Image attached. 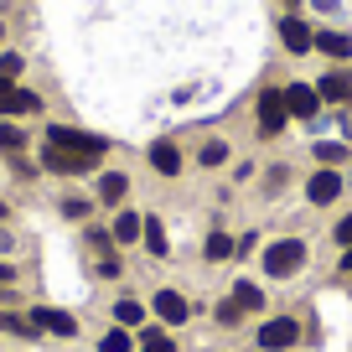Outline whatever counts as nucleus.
<instances>
[{
  "label": "nucleus",
  "instance_id": "22",
  "mask_svg": "<svg viewBox=\"0 0 352 352\" xmlns=\"http://www.w3.org/2000/svg\"><path fill=\"white\" fill-rule=\"evenodd\" d=\"M114 321H120V327H140L145 306H140V300H120V306H114Z\"/></svg>",
  "mask_w": 352,
  "mask_h": 352
},
{
  "label": "nucleus",
  "instance_id": "2",
  "mask_svg": "<svg viewBox=\"0 0 352 352\" xmlns=\"http://www.w3.org/2000/svg\"><path fill=\"white\" fill-rule=\"evenodd\" d=\"M47 145H63V151L83 155V161H99V155L109 151V140H104V135H88V130H73V124H52V130H47Z\"/></svg>",
  "mask_w": 352,
  "mask_h": 352
},
{
  "label": "nucleus",
  "instance_id": "17",
  "mask_svg": "<svg viewBox=\"0 0 352 352\" xmlns=\"http://www.w3.org/2000/svg\"><path fill=\"white\" fill-rule=\"evenodd\" d=\"M228 296L239 300V311H243V316H249V311H264V290L254 285V280H239V285H233Z\"/></svg>",
  "mask_w": 352,
  "mask_h": 352
},
{
  "label": "nucleus",
  "instance_id": "16",
  "mask_svg": "<svg viewBox=\"0 0 352 352\" xmlns=\"http://www.w3.org/2000/svg\"><path fill=\"white\" fill-rule=\"evenodd\" d=\"M140 239H145V249L155 254V259H166L171 254V239H166V228H161V218H145V228H140Z\"/></svg>",
  "mask_w": 352,
  "mask_h": 352
},
{
  "label": "nucleus",
  "instance_id": "3",
  "mask_svg": "<svg viewBox=\"0 0 352 352\" xmlns=\"http://www.w3.org/2000/svg\"><path fill=\"white\" fill-rule=\"evenodd\" d=\"M290 109H285V88H264L259 94V135L264 140H275L280 130H285Z\"/></svg>",
  "mask_w": 352,
  "mask_h": 352
},
{
  "label": "nucleus",
  "instance_id": "24",
  "mask_svg": "<svg viewBox=\"0 0 352 352\" xmlns=\"http://www.w3.org/2000/svg\"><path fill=\"white\" fill-rule=\"evenodd\" d=\"M197 161H202V166H223V161H228V145H223V140H208V145L197 151Z\"/></svg>",
  "mask_w": 352,
  "mask_h": 352
},
{
  "label": "nucleus",
  "instance_id": "20",
  "mask_svg": "<svg viewBox=\"0 0 352 352\" xmlns=\"http://www.w3.org/2000/svg\"><path fill=\"white\" fill-rule=\"evenodd\" d=\"M316 47H321L327 57H337V63H342V57H352V42H347L342 32H316Z\"/></svg>",
  "mask_w": 352,
  "mask_h": 352
},
{
  "label": "nucleus",
  "instance_id": "12",
  "mask_svg": "<svg viewBox=\"0 0 352 352\" xmlns=\"http://www.w3.org/2000/svg\"><path fill=\"white\" fill-rule=\"evenodd\" d=\"M124 192H130V176H124V171H104L99 176V202H104V208H120Z\"/></svg>",
  "mask_w": 352,
  "mask_h": 352
},
{
  "label": "nucleus",
  "instance_id": "14",
  "mask_svg": "<svg viewBox=\"0 0 352 352\" xmlns=\"http://www.w3.org/2000/svg\"><path fill=\"white\" fill-rule=\"evenodd\" d=\"M233 254H239V239H233V233H208V243H202V259L208 264H223V259H233Z\"/></svg>",
  "mask_w": 352,
  "mask_h": 352
},
{
  "label": "nucleus",
  "instance_id": "7",
  "mask_svg": "<svg viewBox=\"0 0 352 352\" xmlns=\"http://www.w3.org/2000/svg\"><path fill=\"white\" fill-rule=\"evenodd\" d=\"M32 327L36 331H52V337H78V321L67 316V311H57V306H36L32 311Z\"/></svg>",
  "mask_w": 352,
  "mask_h": 352
},
{
  "label": "nucleus",
  "instance_id": "15",
  "mask_svg": "<svg viewBox=\"0 0 352 352\" xmlns=\"http://www.w3.org/2000/svg\"><path fill=\"white\" fill-rule=\"evenodd\" d=\"M151 166H155L161 176H182V151H176L171 140H155V145H151Z\"/></svg>",
  "mask_w": 352,
  "mask_h": 352
},
{
  "label": "nucleus",
  "instance_id": "5",
  "mask_svg": "<svg viewBox=\"0 0 352 352\" xmlns=\"http://www.w3.org/2000/svg\"><path fill=\"white\" fill-rule=\"evenodd\" d=\"M99 161H83V155H73V151H63V145H42V171H52V176H83V171H94Z\"/></svg>",
  "mask_w": 352,
  "mask_h": 352
},
{
  "label": "nucleus",
  "instance_id": "18",
  "mask_svg": "<svg viewBox=\"0 0 352 352\" xmlns=\"http://www.w3.org/2000/svg\"><path fill=\"white\" fill-rule=\"evenodd\" d=\"M140 352H176V342L166 327H140Z\"/></svg>",
  "mask_w": 352,
  "mask_h": 352
},
{
  "label": "nucleus",
  "instance_id": "33",
  "mask_svg": "<svg viewBox=\"0 0 352 352\" xmlns=\"http://www.w3.org/2000/svg\"><path fill=\"white\" fill-rule=\"evenodd\" d=\"M6 218H11V208H6V202H0V223H6Z\"/></svg>",
  "mask_w": 352,
  "mask_h": 352
},
{
  "label": "nucleus",
  "instance_id": "29",
  "mask_svg": "<svg viewBox=\"0 0 352 352\" xmlns=\"http://www.w3.org/2000/svg\"><path fill=\"white\" fill-rule=\"evenodd\" d=\"M331 239H337V243H342V249H347V243H352V212H347V218H342V223H337V228H331Z\"/></svg>",
  "mask_w": 352,
  "mask_h": 352
},
{
  "label": "nucleus",
  "instance_id": "8",
  "mask_svg": "<svg viewBox=\"0 0 352 352\" xmlns=\"http://www.w3.org/2000/svg\"><path fill=\"white\" fill-rule=\"evenodd\" d=\"M280 42H285V52H311V47H316V32H311L306 21H300V16H285V21H280Z\"/></svg>",
  "mask_w": 352,
  "mask_h": 352
},
{
  "label": "nucleus",
  "instance_id": "21",
  "mask_svg": "<svg viewBox=\"0 0 352 352\" xmlns=\"http://www.w3.org/2000/svg\"><path fill=\"white\" fill-rule=\"evenodd\" d=\"M135 347V337H130V327H109L99 337V352H130Z\"/></svg>",
  "mask_w": 352,
  "mask_h": 352
},
{
  "label": "nucleus",
  "instance_id": "10",
  "mask_svg": "<svg viewBox=\"0 0 352 352\" xmlns=\"http://www.w3.org/2000/svg\"><path fill=\"white\" fill-rule=\"evenodd\" d=\"M316 83H285V109L296 114V120H311L316 114Z\"/></svg>",
  "mask_w": 352,
  "mask_h": 352
},
{
  "label": "nucleus",
  "instance_id": "6",
  "mask_svg": "<svg viewBox=\"0 0 352 352\" xmlns=\"http://www.w3.org/2000/svg\"><path fill=\"white\" fill-rule=\"evenodd\" d=\"M42 99H36L32 88H16L11 78H0V114H36Z\"/></svg>",
  "mask_w": 352,
  "mask_h": 352
},
{
  "label": "nucleus",
  "instance_id": "19",
  "mask_svg": "<svg viewBox=\"0 0 352 352\" xmlns=\"http://www.w3.org/2000/svg\"><path fill=\"white\" fill-rule=\"evenodd\" d=\"M140 228H145L140 212H120V218H114V243H135V239H140Z\"/></svg>",
  "mask_w": 352,
  "mask_h": 352
},
{
  "label": "nucleus",
  "instance_id": "26",
  "mask_svg": "<svg viewBox=\"0 0 352 352\" xmlns=\"http://www.w3.org/2000/svg\"><path fill=\"white\" fill-rule=\"evenodd\" d=\"M63 212H67L73 223H83L88 212H94V202H88V197H67V202H63Z\"/></svg>",
  "mask_w": 352,
  "mask_h": 352
},
{
  "label": "nucleus",
  "instance_id": "11",
  "mask_svg": "<svg viewBox=\"0 0 352 352\" xmlns=\"http://www.w3.org/2000/svg\"><path fill=\"white\" fill-rule=\"evenodd\" d=\"M306 197L316 202V208H327V202H337V197H342V176H337V171H316V176H311V182H306Z\"/></svg>",
  "mask_w": 352,
  "mask_h": 352
},
{
  "label": "nucleus",
  "instance_id": "31",
  "mask_svg": "<svg viewBox=\"0 0 352 352\" xmlns=\"http://www.w3.org/2000/svg\"><path fill=\"white\" fill-rule=\"evenodd\" d=\"M342 270H347V275H352V243H347V254H342Z\"/></svg>",
  "mask_w": 352,
  "mask_h": 352
},
{
  "label": "nucleus",
  "instance_id": "25",
  "mask_svg": "<svg viewBox=\"0 0 352 352\" xmlns=\"http://www.w3.org/2000/svg\"><path fill=\"white\" fill-rule=\"evenodd\" d=\"M21 145H26V135L16 130V124H0V151H11V155H16Z\"/></svg>",
  "mask_w": 352,
  "mask_h": 352
},
{
  "label": "nucleus",
  "instance_id": "4",
  "mask_svg": "<svg viewBox=\"0 0 352 352\" xmlns=\"http://www.w3.org/2000/svg\"><path fill=\"white\" fill-rule=\"evenodd\" d=\"M300 342V321L296 316H270L259 327V347L264 352H285V347H296Z\"/></svg>",
  "mask_w": 352,
  "mask_h": 352
},
{
  "label": "nucleus",
  "instance_id": "34",
  "mask_svg": "<svg viewBox=\"0 0 352 352\" xmlns=\"http://www.w3.org/2000/svg\"><path fill=\"white\" fill-rule=\"evenodd\" d=\"M0 36H6V26H0Z\"/></svg>",
  "mask_w": 352,
  "mask_h": 352
},
{
  "label": "nucleus",
  "instance_id": "23",
  "mask_svg": "<svg viewBox=\"0 0 352 352\" xmlns=\"http://www.w3.org/2000/svg\"><path fill=\"white\" fill-rule=\"evenodd\" d=\"M316 161H321V166H342V161H347V145H337V140H316Z\"/></svg>",
  "mask_w": 352,
  "mask_h": 352
},
{
  "label": "nucleus",
  "instance_id": "1",
  "mask_svg": "<svg viewBox=\"0 0 352 352\" xmlns=\"http://www.w3.org/2000/svg\"><path fill=\"white\" fill-rule=\"evenodd\" d=\"M300 264H306V243H300V239H275L270 249H264V275H270V280L300 275Z\"/></svg>",
  "mask_w": 352,
  "mask_h": 352
},
{
  "label": "nucleus",
  "instance_id": "9",
  "mask_svg": "<svg viewBox=\"0 0 352 352\" xmlns=\"http://www.w3.org/2000/svg\"><path fill=\"white\" fill-rule=\"evenodd\" d=\"M155 316H161L166 327H182V321L192 316V306H187L182 290H155Z\"/></svg>",
  "mask_w": 352,
  "mask_h": 352
},
{
  "label": "nucleus",
  "instance_id": "30",
  "mask_svg": "<svg viewBox=\"0 0 352 352\" xmlns=\"http://www.w3.org/2000/svg\"><path fill=\"white\" fill-rule=\"evenodd\" d=\"M11 280H16V270H11V264H0V285H11Z\"/></svg>",
  "mask_w": 352,
  "mask_h": 352
},
{
  "label": "nucleus",
  "instance_id": "32",
  "mask_svg": "<svg viewBox=\"0 0 352 352\" xmlns=\"http://www.w3.org/2000/svg\"><path fill=\"white\" fill-rule=\"evenodd\" d=\"M6 249H11V233H0V254H6Z\"/></svg>",
  "mask_w": 352,
  "mask_h": 352
},
{
  "label": "nucleus",
  "instance_id": "28",
  "mask_svg": "<svg viewBox=\"0 0 352 352\" xmlns=\"http://www.w3.org/2000/svg\"><path fill=\"white\" fill-rule=\"evenodd\" d=\"M16 73H21V52H0V78L16 83Z\"/></svg>",
  "mask_w": 352,
  "mask_h": 352
},
{
  "label": "nucleus",
  "instance_id": "35",
  "mask_svg": "<svg viewBox=\"0 0 352 352\" xmlns=\"http://www.w3.org/2000/svg\"><path fill=\"white\" fill-rule=\"evenodd\" d=\"M290 6H296V0H290Z\"/></svg>",
  "mask_w": 352,
  "mask_h": 352
},
{
  "label": "nucleus",
  "instance_id": "27",
  "mask_svg": "<svg viewBox=\"0 0 352 352\" xmlns=\"http://www.w3.org/2000/svg\"><path fill=\"white\" fill-rule=\"evenodd\" d=\"M239 316H243V311H239V300H223V306H218V327H239Z\"/></svg>",
  "mask_w": 352,
  "mask_h": 352
},
{
  "label": "nucleus",
  "instance_id": "13",
  "mask_svg": "<svg viewBox=\"0 0 352 352\" xmlns=\"http://www.w3.org/2000/svg\"><path fill=\"white\" fill-rule=\"evenodd\" d=\"M316 99H327V104H347L352 99V78L347 73H327L316 83Z\"/></svg>",
  "mask_w": 352,
  "mask_h": 352
}]
</instances>
